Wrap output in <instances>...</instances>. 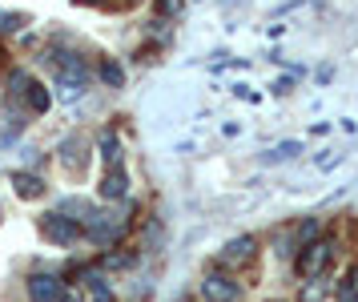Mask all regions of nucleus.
Segmentation results:
<instances>
[{
    "instance_id": "obj_1",
    "label": "nucleus",
    "mask_w": 358,
    "mask_h": 302,
    "mask_svg": "<svg viewBox=\"0 0 358 302\" xmlns=\"http://www.w3.org/2000/svg\"><path fill=\"white\" fill-rule=\"evenodd\" d=\"M334 258V242L330 238H314L310 246H302V258H298V274L302 278H318L326 270V262Z\"/></svg>"
},
{
    "instance_id": "obj_2",
    "label": "nucleus",
    "mask_w": 358,
    "mask_h": 302,
    "mask_svg": "<svg viewBox=\"0 0 358 302\" xmlns=\"http://www.w3.org/2000/svg\"><path fill=\"white\" fill-rule=\"evenodd\" d=\"M41 234L49 242H57V246H69V242L81 238V226H77V218H65V214H45L41 218Z\"/></svg>"
},
{
    "instance_id": "obj_3",
    "label": "nucleus",
    "mask_w": 358,
    "mask_h": 302,
    "mask_svg": "<svg viewBox=\"0 0 358 302\" xmlns=\"http://www.w3.org/2000/svg\"><path fill=\"white\" fill-rule=\"evenodd\" d=\"M201 294L206 302H238V282L229 278V274H206V282H201Z\"/></svg>"
},
{
    "instance_id": "obj_4",
    "label": "nucleus",
    "mask_w": 358,
    "mask_h": 302,
    "mask_svg": "<svg viewBox=\"0 0 358 302\" xmlns=\"http://www.w3.org/2000/svg\"><path fill=\"white\" fill-rule=\"evenodd\" d=\"M29 294H33L36 302H57L61 298V287H57L52 274H33V278H29Z\"/></svg>"
},
{
    "instance_id": "obj_5",
    "label": "nucleus",
    "mask_w": 358,
    "mask_h": 302,
    "mask_svg": "<svg viewBox=\"0 0 358 302\" xmlns=\"http://www.w3.org/2000/svg\"><path fill=\"white\" fill-rule=\"evenodd\" d=\"M250 258H254V238H234V242H226V250H222V262H226V266H242Z\"/></svg>"
},
{
    "instance_id": "obj_6",
    "label": "nucleus",
    "mask_w": 358,
    "mask_h": 302,
    "mask_svg": "<svg viewBox=\"0 0 358 302\" xmlns=\"http://www.w3.org/2000/svg\"><path fill=\"white\" fill-rule=\"evenodd\" d=\"M125 190H129V174H125L121 165H113L109 174L101 177V193H105V198H125Z\"/></svg>"
},
{
    "instance_id": "obj_7",
    "label": "nucleus",
    "mask_w": 358,
    "mask_h": 302,
    "mask_svg": "<svg viewBox=\"0 0 358 302\" xmlns=\"http://www.w3.org/2000/svg\"><path fill=\"white\" fill-rule=\"evenodd\" d=\"M20 97H24V105H29L33 113L49 109V93H45V85H41V81H29V85L20 89Z\"/></svg>"
},
{
    "instance_id": "obj_8",
    "label": "nucleus",
    "mask_w": 358,
    "mask_h": 302,
    "mask_svg": "<svg viewBox=\"0 0 358 302\" xmlns=\"http://www.w3.org/2000/svg\"><path fill=\"white\" fill-rule=\"evenodd\" d=\"M13 186H17L20 198H41V193H45V181H41L36 174H24V170L13 174Z\"/></svg>"
},
{
    "instance_id": "obj_9",
    "label": "nucleus",
    "mask_w": 358,
    "mask_h": 302,
    "mask_svg": "<svg viewBox=\"0 0 358 302\" xmlns=\"http://www.w3.org/2000/svg\"><path fill=\"white\" fill-rule=\"evenodd\" d=\"M334 298H338V302H358V262H355L346 274H342V282H338V290H334Z\"/></svg>"
},
{
    "instance_id": "obj_10",
    "label": "nucleus",
    "mask_w": 358,
    "mask_h": 302,
    "mask_svg": "<svg viewBox=\"0 0 358 302\" xmlns=\"http://www.w3.org/2000/svg\"><path fill=\"white\" fill-rule=\"evenodd\" d=\"M101 158H105L109 170L121 165V142H117V133H101Z\"/></svg>"
},
{
    "instance_id": "obj_11",
    "label": "nucleus",
    "mask_w": 358,
    "mask_h": 302,
    "mask_svg": "<svg viewBox=\"0 0 358 302\" xmlns=\"http://www.w3.org/2000/svg\"><path fill=\"white\" fill-rule=\"evenodd\" d=\"M101 81H105L109 89H121V81H125L121 64H117V61H101Z\"/></svg>"
},
{
    "instance_id": "obj_12",
    "label": "nucleus",
    "mask_w": 358,
    "mask_h": 302,
    "mask_svg": "<svg viewBox=\"0 0 358 302\" xmlns=\"http://www.w3.org/2000/svg\"><path fill=\"white\" fill-rule=\"evenodd\" d=\"M298 149H302L298 142H282L278 149H270V153H266V161H286V158H294Z\"/></svg>"
},
{
    "instance_id": "obj_13",
    "label": "nucleus",
    "mask_w": 358,
    "mask_h": 302,
    "mask_svg": "<svg viewBox=\"0 0 358 302\" xmlns=\"http://www.w3.org/2000/svg\"><path fill=\"white\" fill-rule=\"evenodd\" d=\"M89 294L93 302H113V290L105 287V278H89Z\"/></svg>"
},
{
    "instance_id": "obj_14",
    "label": "nucleus",
    "mask_w": 358,
    "mask_h": 302,
    "mask_svg": "<svg viewBox=\"0 0 358 302\" xmlns=\"http://www.w3.org/2000/svg\"><path fill=\"white\" fill-rule=\"evenodd\" d=\"M24 25V13H0V32H17Z\"/></svg>"
},
{
    "instance_id": "obj_15",
    "label": "nucleus",
    "mask_w": 358,
    "mask_h": 302,
    "mask_svg": "<svg viewBox=\"0 0 358 302\" xmlns=\"http://www.w3.org/2000/svg\"><path fill=\"white\" fill-rule=\"evenodd\" d=\"M185 0H157V16H181Z\"/></svg>"
},
{
    "instance_id": "obj_16",
    "label": "nucleus",
    "mask_w": 358,
    "mask_h": 302,
    "mask_svg": "<svg viewBox=\"0 0 358 302\" xmlns=\"http://www.w3.org/2000/svg\"><path fill=\"white\" fill-rule=\"evenodd\" d=\"M57 302H81V294H77V290H61V298Z\"/></svg>"
},
{
    "instance_id": "obj_17",
    "label": "nucleus",
    "mask_w": 358,
    "mask_h": 302,
    "mask_svg": "<svg viewBox=\"0 0 358 302\" xmlns=\"http://www.w3.org/2000/svg\"><path fill=\"white\" fill-rule=\"evenodd\" d=\"M0 61H4V48H0Z\"/></svg>"
}]
</instances>
